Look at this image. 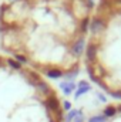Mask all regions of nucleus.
<instances>
[{
	"label": "nucleus",
	"mask_w": 121,
	"mask_h": 122,
	"mask_svg": "<svg viewBox=\"0 0 121 122\" xmlns=\"http://www.w3.org/2000/svg\"><path fill=\"white\" fill-rule=\"evenodd\" d=\"M63 107H64V109H66V111H68V109H70V108H71V104H70V102H68V101H66V102H64V104H63Z\"/></svg>",
	"instance_id": "2eb2a0df"
},
{
	"label": "nucleus",
	"mask_w": 121,
	"mask_h": 122,
	"mask_svg": "<svg viewBox=\"0 0 121 122\" xmlns=\"http://www.w3.org/2000/svg\"><path fill=\"white\" fill-rule=\"evenodd\" d=\"M104 27H105V24H104V21H103L101 19H94V20L91 21V31H94V33L101 31Z\"/></svg>",
	"instance_id": "20e7f679"
},
{
	"label": "nucleus",
	"mask_w": 121,
	"mask_h": 122,
	"mask_svg": "<svg viewBox=\"0 0 121 122\" xmlns=\"http://www.w3.org/2000/svg\"><path fill=\"white\" fill-rule=\"evenodd\" d=\"M83 48H84V38H78L74 44H73V54L74 56H80L83 53Z\"/></svg>",
	"instance_id": "7ed1b4c3"
},
{
	"label": "nucleus",
	"mask_w": 121,
	"mask_h": 122,
	"mask_svg": "<svg viewBox=\"0 0 121 122\" xmlns=\"http://www.w3.org/2000/svg\"><path fill=\"white\" fill-rule=\"evenodd\" d=\"M117 112V108L113 107V105H108L105 109H104V117H114Z\"/></svg>",
	"instance_id": "423d86ee"
},
{
	"label": "nucleus",
	"mask_w": 121,
	"mask_h": 122,
	"mask_svg": "<svg viewBox=\"0 0 121 122\" xmlns=\"http://www.w3.org/2000/svg\"><path fill=\"white\" fill-rule=\"evenodd\" d=\"M76 115H78V111H71V112L66 117V119H64V121H66V122H71V121H73V118H74Z\"/></svg>",
	"instance_id": "9b49d317"
},
{
	"label": "nucleus",
	"mask_w": 121,
	"mask_h": 122,
	"mask_svg": "<svg viewBox=\"0 0 121 122\" xmlns=\"http://www.w3.org/2000/svg\"><path fill=\"white\" fill-rule=\"evenodd\" d=\"M88 21H90V19L86 16V17L83 19V21H81V31H83V33H86V31H87V27H88Z\"/></svg>",
	"instance_id": "9d476101"
},
{
	"label": "nucleus",
	"mask_w": 121,
	"mask_h": 122,
	"mask_svg": "<svg viewBox=\"0 0 121 122\" xmlns=\"http://www.w3.org/2000/svg\"><path fill=\"white\" fill-rule=\"evenodd\" d=\"M74 122H83V119H81V118H77V119H76Z\"/></svg>",
	"instance_id": "f3484780"
},
{
	"label": "nucleus",
	"mask_w": 121,
	"mask_h": 122,
	"mask_svg": "<svg viewBox=\"0 0 121 122\" xmlns=\"http://www.w3.org/2000/svg\"><path fill=\"white\" fill-rule=\"evenodd\" d=\"M46 107H47L50 111H53V112L59 111V109H60V105H59V99H57L54 95L49 97V98L46 99Z\"/></svg>",
	"instance_id": "f257e3e1"
},
{
	"label": "nucleus",
	"mask_w": 121,
	"mask_h": 122,
	"mask_svg": "<svg viewBox=\"0 0 121 122\" xmlns=\"http://www.w3.org/2000/svg\"><path fill=\"white\" fill-rule=\"evenodd\" d=\"M105 121V117H93L88 119V122H104Z\"/></svg>",
	"instance_id": "ddd939ff"
},
{
	"label": "nucleus",
	"mask_w": 121,
	"mask_h": 122,
	"mask_svg": "<svg viewBox=\"0 0 121 122\" xmlns=\"http://www.w3.org/2000/svg\"><path fill=\"white\" fill-rule=\"evenodd\" d=\"M118 111H121V107H120V108H118Z\"/></svg>",
	"instance_id": "a211bd4d"
},
{
	"label": "nucleus",
	"mask_w": 121,
	"mask_h": 122,
	"mask_svg": "<svg viewBox=\"0 0 121 122\" xmlns=\"http://www.w3.org/2000/svg\"><path fill=\"white\" fill-rule=\"evenodd\" d=\"M7 62H9V65H10V67H13V68H16V70H19V68L22 67V64H20V62H17L16 60H9Z\"/></svg>",
	"instance_id": "f8f14e48"
},
{
	"label": "nucleus",
	"mask_w": 121,
	"mask_h": 122,
	"mask_svg": "<svg viewBox=\"0 0 121 122\" xmlns=\"http://www.w3.org/2000/svg\"><path fill=\"white\" fill-rule=\"evenodd\" d=\"M61 75H63V72L60 70H49L47 71V77H50V78H60Z\"/></svg>",
	"instance_id": "6e6552de"
},
{
	"label": "nucleus",
	"mask_w": 121,
	"mask_h": 122,
	"mask_svg": "<svg viewBox=\"0 0 121 122\" xmlns=\"http://www.w3.org/2000/svg\"><path fill=\"white\" fill-rule=\"evenodd\" d=\"M60 87L63 88L64 94H70V92L74 90V87H76V85H74V84H71V82H70V84H66V82H63V84H60Z\"/></svg>",
	"instance_id": "1a4fd4ad"
},
{
	"label": "nucleus",
	"mask_w": 121,
	"mask_h": 122,
	"mask_svg": "<svg viewBox=\"0 0 121 122\" xmlns=\"http://www.w3.org/2000/svg\"><path fill=\"white\" fill-rule=\"evenodd\" d=\"M97 47H98V46H97L95 43H90V44H88V47H87V51H86V53H87V58H88V61H91V62L95 60Z\"/></svg>",
	"instance_id": "f03ea898"
},
{
	"label": "nucleus",
	"mask_w": 121,
	"mask_h": 122,
	"mask_svg": "<svg viewBox=\"0 0 121 122\" xmlns=\"http://www.w3.org/2000/svg\"><path fill=\"white\" fill-rule=\"evenodd\" d=\"M16 61H22V62H27V58L20 56V54H16Z\"/></svg>",
	"instance_id": "4468645a"
},
{
	"label": "nucleus",
	"mask_w": 121,
	"mask_h": 122,
	"mask_svg": "<svg viewBox=\"0 0 121 122\" xmlns=\"http://www.w3.org/2000/svg\"><path fill=\"white\" fill-rule=\"evenodd\" d=\"M87 91H90V85L86 82V81H81L80 82V85H78V90L76 91V97L78 98L80 95H83V94H86Z\"/></svg>",
	"instance_id": "39448f33"
},
{
	"label": "nucleus",
	"mask_w": 121,
	"mask_h": 122,
	"mask_svg": "<svg viewBox=\"0 0 121 122\" xmlns=\"http://www.w3.org/2000/svg\"><path fill=\"white\" fill-rule=\"evenodd\" d=\"M111 94H113L114 97H117V98H121V92H113L111 91Z\"/></svg>",
	"instance_id": "dca6fc26"
},
{
	"label": "nucleus",
	"mask_w": 121,
	"mask_h": 122,
	"mask_svg": "<svg viewBox=\"0 0 121 122\" xmlns=\"http://www.w3.org/2000/svg\"><path fill=\"white\" fill-rule=\"evenodd\" d=\"M38 90L43 92V94H51V90H50V87H49V84H46V82H38Z\"/></svg>",
	"instance_id": "0eeeda50"
}]
</instances>
